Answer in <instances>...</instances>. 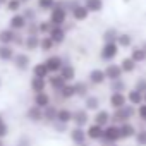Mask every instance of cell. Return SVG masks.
Returning <instances> with one entry per match:
<instances>
[{"label":"cell","instance_id":"74e56055","mask_svg":"<svg viewBox=\"0 0 146 146\" xmlns=\"http://www.w3.org/2000/svg\"><path fill=\"white\" fill-rule=\"evenodd\" d=\"M24 45H26V48H28V50H36V48H40L41 40H40V36H28Z\"/></svg>","mask_w":146,"mask_h":146},{"label":"cell","instance_id":"ffe728a7","mask_svg":"<svg viewBox=\"0 0 146 146\" xmlns=\"http://www.w3.org/2000/svg\"><path fill=\"white\" fill-rule=\"evenodd\" d=\"M136 132H137V129H136L131 122L120 124V136H122V139H131V137L136 136Z\"/></svg>","mask_w":146,"mask_h":146},{"label":"cell","instance_id":"f546056e","mask_svg":"<svg viewBox=\"0 0 146 146\" xmlns=\"http://www.w3.org/2000/svg\"><path fill=\"white\" fill-rule=\"evenodd\" d=\"M84 5L90 12H102L103 11V0H84Z\"/></svg>","mask_w":146,"mask_h":146},{"label":"cell","instance_id":"44dd1931","mask_svg":"<svg viewBox=\"0 0 146 146\" xmlns=\"http://www.w3.org/2000/svg\"><path fill=\"white\" fill-rule=\"evenodd\" d=\"M131 58H132L136 64L146 62V50H144L143 46H132V50H131Z\"/></svg>","mask_w":146,"mask_h":146},{"label":"cell","instance_id":"5bb4252c","mask_svg":"<svg viewBox=\"0 0 146 146\" xmlns=\"http://www.w3.org/2000/svg\"><path fill=\"white\" fill-rule=\"evenodd\" d=\"M9 26H11V29H24L26 26H28V19L24 17V14H16V16H12L11 17V21H9Z\"/></svg>","mask_w":146,"mask_h":146},{"label":"cell","instance_id":"f1b7e54d","mask_svg":"<svg viewBox=\"0 0 146 146\" xmlns=\"http://www.w3.org/2000/svg\"><path fill=\"white\" fill-rule=\"evenodd\" d=\"M136 62L131 58V57H124L122 60H120V67H122V70L125 72V74H131V72H134L136 70Z\"/></svg>","mask_w":146,"mask_h":146},{"label":"cell","instance_id":"83f0119b","mask_svg":"<svg viewBox=\"0 0 146 146\" xmlns=\"http://www.w3.org/2000/svg\"><path fill=\"white\" fill-rule=\"evenodd\" d=\"M35 105L40 107V108H46L50 107V96L43 91V93H36L35 95Z\"/></svg>","mask_w":146,"mask_h":146},{"label":"cell","instance_id":"8992f818","mask_svg":"<svg viewBox=\"0 0 146 146\" xmlns=\"http://www.w3.org/2000/svg\"><path fill=\"white\" fill-rule=\"evenodd\" d=\"M108 103L113 110H119L122 107H125L129 102H127V95L125 93H112L110 98H108Z\"/></svg>","mask_w":146,"mask_h":146},{"label":"cell","instance_id":"60d3db41","mask_svg":"<svg viewBox=\"0 0 146 146\" xmlns=\"http://www.w3.org/2000/svg\"><path fill=\"white\" fill-rule=\"evenodd\" d=\"M136 139V144L137 146H146V129H139L134 136Z\"/></svg>","mask_w":146,"mask_h":146},{"label":"cell","instance_id":"6f0895ef","mask_svg":"<svg viewBox=\"0 0 146 146\" xmlns=\"http://www.w3.org/2000/svg\"><path fill=\"white\" fill-rule=\"evenodd\" d=\"M0 146H4V143H2V141H0Z\"/></svg>","mask_w":146,"mask_h":146},{"label":"cell","instance_id":"db71d44e","mask_svg":"<svg viewBox=\"0 0 146 146\" xmlns=\"http://www.w3.org/2000/svg\"><path fill=\"white\" fill-rule=\"evenodd\" d=\"M144 103H146V93H144Z\"/></svg>","mask_w":146,"mask_h":146},{"label":"cell","instance_id":"681fc988","mask_svg":"<svg viewBox=\"0 0 146 146\" xmlns=\"http://www.w3.org/2000/svg\"><path fill=\"white\" fill-rule=\"evenodd\" d=\"M9 2V0H0V4H7Z\"/></svg>","mask_w":146,"mask_h":146},{"label":"cell","instance_id":"7c38bea8","mask_svg":"<svg viewBox=\"0 0 146 146\" xmlns=\"http://www.w3.org/2000/svg\"><path fill=\"white\" fill-rule=\"evenodd\" d=\"M93 122L102 125V127H107L108 124H112V115H110L108 110H98L93 117Z\"/></svg>","mask_w":146,"mask_h":146},{"label":"cell","instance_id":"f6af8a7d","mask_svg":"<svg viewBox=\"0 0 146 146\" xmlns=\"http://www.w3.org/2000/svg\"><path fill=\"white\" fill-rule=\"evenodd\" d=\"M137 117L146 124V103H143V105L137 107Z\"/></svg>","mask_w":146,"mask_h":146},{"label":"cell","instance_id":"9f6ffc18","mask_svg":"<svg viewBox=\"0 0 146 146\" xmlns=\"http://www.w3.org/2000/svg\"><path fill=\"white\" fill-rule=\"evenodd\" d=\"M21 2H23V4H24V2H28V0H21Z\"/></svg>","mask_w":146,"mask_h":146},{"label":"cell","instance_id":"5b68a950","mask_svg":"<svg viewBox=\"0 0 146 146\" xmlns=\"http://www.w3.org/2000/svg\"><path fill=\"white\" fill-rule=\"evenodd\" d=\"M105 74H107L108 81H117V79H122L124 70H122L120 64H108L105 67Z\"/></svg>","mask_w":146,"mask_h":146},{"label":"cell","instance_id":"d6a6232c","mask_svg":"<svg viewBox=\"0 0 146 146\" xmlns=\"http://www.w3.org/2000/svg\"><path fill=\"white\" fill-rule=\"evenodd\" d=\"M43 115H45V120L48 122H57V115H58V108H55L53 105L43 108Z\"/></svg>","mask_w":146,"mask_h":146},{"label":"cell","instance_id":"d590c367","mask_svg":"<svg viewBox=\"0 0 146 146\" xmlns=\"http://www.w3.org/2000/svg\"><path fill=\"white\" fill-rule=\"evenodd\" d=\"M74 88H76V96H81V98H86L90 93V88H88V84L86 83H83V81H78V83H74Z\"/></svg>","mask_w":146,"mask_h":146},{"label":"cell","instance_id":"f5cc1de1","mask_svg":"<svg viewBox=\"0 0 146 146\" xmlns=\"http://www.w3.org/2000/svg\"><path fill=\"white\" fill-rule=\"evenodd\" d=\"M81 146H90V144H88V143H84V144H81Z\"/></svg>","mask_w":146,"mask_h":146},{"label":"cell","instance_id":"ee69618b","mask_svg":"<svg viewBox=\"0 0 146 146\" xmlns=\"http://www.w3.org/2000/svg\"><path fill=\"white\" fill-rule=\"evenodd\" d=\"M134 90H137V91H141L144 95L146 93V78H139L136 81V84H134Z\"/></svg>","mask_w":146,"mask_h":146},{"label":"cell","instance_id":"7a4b0ae2","mask_svg":"<svg viewBox=\"0 0 146 146\" xmlns=\"http://www.w3.org/2000/svg\"><path fill=\"white\" fill-rule=\"evenodd\" d=\"M67 21V9L62 2H57V5L50 11V23L52 26H64Z\"/></svg>","mask_w":146,"mask_h":146},{"label":"cell","instance_id":"4dcf8cb0","mask_svg":"<svg viewBox=\"0 0 146 146\" xmlns=\"http://www.w3.org/2000/svg\"><path fill=\"white\" fill-rule=\"evenodd\" d=\"M117 45L120 48H131L132 46V36L129 33H120L117 38Z\"/></svg>","mask_w":146,"mask_h":146},{"label":"cell","instance_id":"ac0fdd59","mask_svg":"<svg viewBox=\"0 0 146 146\" xmlns=\"http://www.w3.org/2000/svg\"><path fill=\"white\" fill-rule=\"evenodd\" d=\"M58 74H60L67 83H70V81H74V79H76V69L72 67L70 64H64V67L60 69Z\"/></svg>","mask_w":146,"mask_h":146},{"label":"cell","instance_id":"8d00e7d4","mask_svg":"<svg viewBox=\"0 0 146 146\" xmlns=\"http://www.w3.org/2000/svg\"><path fill=\"white\" fill-rule=\"evenodd\" d=\"M14 50L11 48V45H4L0 46V58L2 60H14Z\"/></svg>","mask_w":146,"mask_h":146},{"label":"cell","instance_id":"f35d334b","mask_svg":"<svg viewBox=\"0 0 146 146\" xmlns=\"http://www.w3.org/2000/svg\"><path fill=\"white\" fill-rule=\"evenodd\" d=\"M53 46H55V41H53L50 36H45V38H41V45H40V48H41L43 52H50Z\"/></svg>","mask_w":146,"mask_h":146},{"label":"cell","instance_id":"52a82bcc","mask_svg":"<svg viewBox=\"0 0 146 146\" xmlns=\"http://www.w3.org/2000/svg\"><path fill=\"white\" fill-rule=\"evenodd\" d=\"M88 81L95 86L98 84H103L107 81V74H105V69H93L90 72V76H88Z\"/></svg>","mask_w":146,"mask_h":146},{"label":"cell","instance_id":"8fae6325","mask_svg":"<svg viewBox=\"0 0 146 146\" xmlns=\"http://www.w3.org/2000/svg\"><path fill=\"white\" fill-rule=\"evenodd\" d=\"M72 122L76 124V127H84V125H88V122H90V113H88V110H86V108L76 110Z\"/></svg>","mask_w":146,"mask_h":146},{"label":"cell","instance_id":"d6986e66","mask_svg":"<svg viewBox=\"0 0 146 146\" xmlns=\"http://www.w3.org/2000/svg\"><path fill=\"white\" fill-rule=\"evenodd\" d=\"M48 36L55 41V45H58V43H64V40H65V31H64L62 26H53L52 31L48 33Z\"/></svg>","mask_w":146,"mask_h":146},{"label":"cell","instance_id":"836d02e7","mask_svg":"<svg viewBox=\"0 0 146 146\" xmlns=\"http://www.w3.org/2000/svg\"><path fill=\"white\" fill-rule=\"evenodd\" d=\"M58 95L64 98V100H69V98H72V96H76V88H74V84H65L60 91H58Z\"/></svg>","mask_w":146,"mask_h":146},{"label":"cell","instance_id":"e0dca14e","mask_svg":"<svg viewBox=\"0 0 146 146\" xmlns=\"http://www.w3.org/2000/svg\"><path fill=\"white\" fill-rule=\"evenodd\" d=\"M84 108L88 112H98L100 110V98L95 95H88L84 98Z\"/></svg>","mask_w":146,"mask_h":146},{"label":"cell","instance_id":"f907efd6","mask_svg":"<svg viewBox=\"0 0 146 146\" xmlns=\"http://www.w3.org/2000/svg\"><path fill=\"white\" fill-rule=\"evenodd\" d=\"M4 124V119H2V115H0V125H2Z\"/></svg>","mask_w":146,"mask_h":146},{"label":"cell","instance_id":"ba28073f","mask_svg":"<svg viewBox=\"0 0 146 146\" xmlns=\"http://www.w3.org/2000/svg\"><path fill=\"white\" fill-rule=\"evenodd\" d=\"M70 139H72V143L78 144V146L84 144L86 139H88V134H86L84 127H74V129L70 131Z\"/></svg>","mask_w":146,"mask_h":146},{"label":"cell","instance_id":"816d5d0a","mask_svg":"<svg viewBox=\"0 0 146 146\" xmlns=\"http://www.w3.org/2000/svg\"><path fill=\"white\" fill-rule=\"evenodd\" d=\"M141 46H143V48H144V50H146V43H143V45H141Z\"/></svg>","mask_w":146,"mask_h":146},{"label":"cell","instance_id":"1f68e13d","mask_svg":"<svg viewBox=\"0 0 146 146\" xmlns=\"http://www.w3.org/2000/svg\"><path fill=\"white\" fill-rule=\"evenodd\" d=\"M45 88H46V81L45 79H41V78H33L31 79V90L35 91V95L36 93H43Z\"/></svg>","mask_w":146,"mask_h":146},{"label":"cell","instance_id":"bcb514c9","mask_svg":"<svg viewBox=\"0 0 146 146\" xmlns=\"http://www.w3.org/2000/svg\"><path fill=\"white\" fill-rule=\"evenodd\" d=\"M7 132H9V129H7V125H5V122H4L2 125H0V139H2Z\"/></svg>","mask_w":146,"mask_h":146},{"label":"cell","instance_id":"484cf974","mask_svg":"<svg viewBox=\"0 0 146 146\" xmlns=\"http://www.w3.org/2000/svg\"><path fill=\"white\" fill-rule=\"evenodd\" d=\"M119 35H120V33H119L115 28H108V29H105V31H103L102 38H103V41H105V43H117Z\"/></svg>","mask_w":146,"mask_h":146},{"label":"cell","instance_id":"4fadbf2b","mask_svg":"<svg viewBox=\"0 0 146 146\" xmlns=\"http://www.w3.org/2000/svg\"><path fill=\"white\" fill-rule=\"evenodd\" d=\"M127 102H129V105H134V107H139V105H143L144 103V95L141 93V91H137V90H129L127 91Z\"/></svg>","mask_w":146,"mask_h":146},{"label":"cell","instance_id":"e575fe53","mask_svg":"<svg viewBox=\"0 0 146 146\" xmlns=\"http://www.w3.org/2000/svg\"><path fill=\"white\" fill-rule=\"evenodd\" d=\"M127 90V84L124 79H117V81H110V91L112 93H124Z\"/></svg>","mask_w":146,"mask_h":146},{"label":"cell","instance_id":"b9f144b4","mask_svg":"<svg viewBox=\"0 0 146 146\" xmlns=\"http://www.w3.org/2000/svg\"><path fill=\"white\" fill-rule=\"evenodd\" d=\"M21 5H23L21 0H9V2H7V11H11V12H17V11L21 9Z\"/></svg>","mask_w":146,"mask_h":146},{"label":"cell","instance_id":"7dc6e473","mask_svg":"<svg viewBox=\"0 0 146 146\" xmlns=\"http://www.w3.org/2000/svg\"><path fill=\"white\" fill-rule=\"evenodd\" d=\"M24 17H26V19H35V11H31V9H29V11H26Z\"/></svg>","mask_w":146,"mask_h":146},{"label":"cell","instance_id":"3957f363","mask_svg":"<svg viewBox=\"0 0 146 146\" xmlns=\"http://www.w3.org/2000/svg\"><path fill=\"white\" fill-rule=\"evenodd\" d=\"M122 136H120V125L119 124H108L103 131V139L107 144H115L117 141H120Z\"/></svg>","mask_w":146,"mask_h":146},{"label":"cell","instance_id":"11a10c76","mask_svg":"<svg viewBox=\"0 0 146 146\" xmlns=\"http://www.w3.org/2000/svg\"><path fill=\"white\" fill-rule=\"evenodd\" d=\"M107 146H117V144H107Z\"/></svg>","mask_w":146,"mask_h":146},{"label":"cell","instance_id":"c3c4849f","mask_svg":"<svg viewBox=\"0 0 146 146\" xmlns=\"http://www.w3.org/2000/svg\"><path fill=\"white\" fill-rule=\"evenodd\" d=\"M65 127H67V124H60V122H55V129H57V131H65Z\"/></svg>","mask_w":146,"mask_h":146},{"label":"cell","instance_id":"603a6c76","mask_svg":"<svg viewBox=\"0 0 146 146\" xmlns=\"http://www.w3.org/2000/svg\"><path fill=\"white\" fill-rule=\"evenodd\" d=\"M16 33H14V29H2L0 31V43H4V45H11V43H14L16 41Z\"/></svg>","mask_w":146,"mask_h":146},{"label":"cell","instance_id":"30bf717a","mask_svg":"<svg viewBox=\"0 0 146 146\" xmlns=\"http://www.w3.org/2000/svg\"><path fill=\"white\" fill-rule=\"evenodd\" d=\"M103 131H105V127H102V125H98V124H91V125H88V129H86V134H88V139H91V141H100V139H103Z\"/></svg>","mask_w":146,"mask_h":146},{"label":"cell","instance_id":"ab89813d","mask_svg":"<svg viewBox=\"0 0 146 146\" xmlns=\"http://www.w3.org/2000/svg\"><path fill=\"white\" fill-rule=\"evenodd\" d=\"M57 5V0H38V7L41 11H52Z\"/></svg>","mask_w":146,"mask_h":146},{"label":"cell","instance_id":"d4e9b609","mask_svg":"<svg viewBox=\"0 0 146 146\" xmlns=\"http://www.w3.org/2000/svg\"><path fill=\"white\" fill-rule=\"evenodd\" d=\"M28 119L33 120V122H40V120H43V119H45V115H43V108L33 105V107L28 110Z\"/></svg>","mask_w":146,"mask_h":146},{"label":"cell","instance_id":"277c9868","mask_svg":"<svg viewBox=\"0 0 146 146\" xmlns=\"http://www.w3.org/2000/svg\"><path fill=\"white\" fill-rule=\"evenodd\" d=\"M119 50H120V46L117 43H103V46L100 50V57L105 62H112L119 55Z\"/></svg>","mask_w":146,"mask_h":146},{"label":"cell","instance_id":"7402d4cb","mask_svg":"<svg viewBox=\"0 0 146 146\" xmlns=\"http://www.w3.org/2000/svg\"><path fill=\"white\" fill-rule=\"evenodd\" d=\"M33 74H35V78H41V79H46L52 72L48 70V67H46V64L45 62H41V64H36L35 67H33Z\"/></svg>","mask_w":146,"mask_h":146},{"label":"cell","instance_id":"7bdbcfd3","mask_svg":"<svg viewBox=\"0 0 146 146\" xmlns=\"http://www.w3.org/2000/svg\"><path fill=\"white\" fill-rule=\"evenodd\" d=\"M52 23L50 21H43V23H40L38 24V29H40V33H45V35H48L50 31H52Z\"/></svg>","mask_w":146,"mask_h":146},{"label":"cell","instance_id":"4316f807","mask_svg":"<svg viewBox=\"0 0 146 146\" xmlns=\"http://www.w3.org/2000/svg\"><path fill=\"white\" fill-rule=\"evenodd\" d=\"M14 64H16L17 69L24 70V69L29 67V57H28L26 53H17V55L14 57Z\"/></svg>","mask_w":146,"mask_h":146},{"label":"cell","instance_id":"6da1fadb","mask_svg":"<svg viewBox=\"0 0 146 146\" xmlns=\"http://www.w3.org/2000/svg\"><path fill=\"white\" fill-rule=\"evenodd\" d=\"M137 113V110L134 108V105H125V107H122V108H119V110H113V113H112V124H124V122H131V119L134 117Z\"/></svg>","mask_w":146,"mask_h":146},{"label":"cell","instance_id":"cb8c5ba5","mask_svg":"<svg viewBox=\"0 0 146 146\" xmlns=\"http://www.w3.org/2000/svg\"><path fill=\"white\" fill-rule=\"evenodd\" d=\"M74 119V112H70L69 108H58V115H57V122L60 124H69Z\"/></svg>","mask_w":146,"mask_h":146},{"label":"cell","instance_id":"9c48e42d","mask_svg":"<svg viewBox=\"0 0 146 146\" xmlns=\"http://www.w3.org/2000/svg\"><path fill=\"white\" fill-rule=\"evenodd\" d=\"M45 64H46V67H48V70L52 72V74H55V72H60V69L64 67V60H62V57H58V55L48 57V58L45 60Z\"/></svg>","mask_w":146,"mask_h":146},{"label":"cell","instance_id":"9a60e30c","mask_svg":"<svg viewBox=\"0 0 146 146\" xmlns=\"http://www.w3.org/2000/svg\"><path fill=\"white\" fill-rule=\"evenodd\" d=\"M70 14H72V17H74L76 21H86L88 16H90V11L86 9L84 4H79V5H76L74 9L70 11Z\"/></svg>","mask_w":146,"mask_h":146},{"label":"cell","instance_id":"2e32d148","mask_svg":"<svg viewBox=\"0 0 146 146\" xmlns=\"http://www.w3.org/2000/svg\"><path fill=\"white\" fill-rule=\"evenodd\" d=\"M48 84H50V88H52V90L60 91V90L67 84V81H65L60 74H52V76L48 78Z\"/></svg>","mask_w":146,"mask_h":146}]
</instances>
